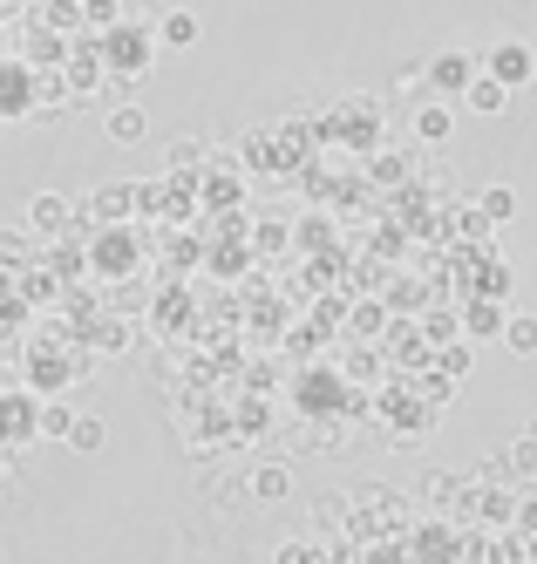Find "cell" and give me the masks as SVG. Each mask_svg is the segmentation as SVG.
<instances>
[{"label":"cell","instance_id":"6da1fadb","mask_svg":"<svg viewBox=\"0 0 537 564\" xmlns=\"http://www.w3.org/2000/svg\"><path fill=\"white\" fill-rule=\"evenodd\" d=\"M96 55H103V68H109V83H143L150 75V62H157V34L143 28V21H116L109 34H96Z\"/></svg>","mask_w":537,"mask_h":564},{"label":"cell","instance_id":"7a4b0ae2","mask_svg":"<svg viewBox=\"0 0 537 564\" xmlns=\"http://www.w3.org/2000/svg\"><path fill=\"white\" fill-rule=\"evenodd\" d=\"M483 75H497V83L517 96V89H530L537 83V55H530V42H490V55H483Z\"/></svg>","mask_w":537,"mask_h":564},{"label":"cell","instance_id":"3957f363","mask_svg":"<svg viewBox=\"0 0 537 564\" xmlns=\"http://www.w3.org/2000/svg\"><path fill=\"white\" fill-rule=\"evenodd\" d=\"M68 225H75V205H68L62 191H34V197H28V231H34V238H55V246H62Z\"/></svg>","mask_w":537,"mask_h":564},{"label":"cell","instance_id":"277c9868","mask_svg":"<svg viewBox=\"0 0 537 564\" xmlns=\"http://www.w3.org/2000/svg\"><path fill=\"white\" fill-rule=\"evenodd\" d=\"M14 116H34V68L0 55V123H14Z\"/></svg>","mask_w":537,"mask_h":564},{"label":"cell","instance_id":"5b68a950","mask_svg":"<svg viewBox=\"0 0 537 564\" xmlns=\"http://www.w3.org/2000/svg\"><path fill=\"white\" fill-rule=\"evenodd\" d=\"M89 265H96V272H130V265H137V238L122 231V225H116V231H96Z\"/></svg>","mask_w":537,"mask_h":564},{"label":"cell","instance_id":"8992f818","mask_svg":"<svg viewBox=\"0 0 537 564\" xmlns=\"http://www.w3.org/2000/svg\"><path fill=\"white\" fill-rule=\"evenodd\" d=\"M103 137H109L116 150H130V143H143V137H150V116H143L137 102H116V109L103 116Z\"/></svg>","mask_w":537,"mask_h":564},{"label":"cell","instance_id":"52a82bcc","mask_svg":"<svg viewBox=\"0 0 537 564\" xmlns=\"http://www.w3.org/2000/svg\"><path fill=\"white\" fill-rule=\"evenodd\" d=\"M197 34H204V21L191 14V8H171V14H157V48H197Z\"/></svg>","mask_w":537,"mask_h":564},{"label":"cell","instance_id":"ba28073f","mask_svg":"<svg viewBox=\"0 0 537 564\" xmlns=\"http://www.w3.org/2000/svg\"><path fill=\"white\" fill-rule=\"evenodd\" d=\"M457 137V109H449L442 96H422V109H416V143H449Z\"/></svg>","mask_w":537,"mask_h":564},{"label":"cell","instance_id":"9c48e42d","mask_svg":"<svg viewBox=\"0 0 537 564\" xmlns=\"http://www.w3.org/2000/svg\"><path fill=\"white\" fill-rule=\"evenodd\" d=\"M463 109H470V116H504V109H511V89L497 83V75L476 68V83L463 89Z\"/></svg>","mask_w":537,"mask_h":564},{"label":"cell","instance_id":"30bf717a","mask_svg":"<svg viewBox=\"0 0 537 564\" xmlns=\"http://www.w3.org/2000/svg\"><path fill=\"white\" fill-rule=\"evenodd\" d=\"M470 83H476L470 55H457V48H449V55H436V62H429V89H457V96H463Z\"/></svg>","mask_w":537,"mask_h":564},{"label":"cell","instance_id":"8fae6325","mask_svg":"<svg viewBox=\"0 0 537 564\" xmlns=\"http://www.w3.org/2000/svg\"><path fill=\"white\" fill-rule=\"evenodd\" d=\"M504 319H511V313H504L497 300H470V306H463V334H470V340H490V334H504Z\"/></svg>","mask_w":537,"mask_h":564},{"label":"cell","instance_id":"7c38bea8","mask_svg":"<svg viewBox=\"0 0 537 564\" xmlns=\"http://www.w3.org/2000/svg\"><path fill=\"white\" fill-rule=\"evenodd\" d=\"M253 497L259 503H286V497H293V469H286V463H259L253 469Z\"/></svg>","mask_w":537,"mask_h":564},{"label":"cell","instance_id":"4fadbf2b","mask_svg":"<svg viewBox=\"0 0 537 564\" xmlns=\"http://www.w3.org/2000/svg\"><path fill=\"white\" fill-rule=\"evenodd\" d=\"M68 429H75V409H68V401H41V409H34V435H41V442H68Z\"/></svg>","mask_w":537,"mask_h":564},{"label":"cell","instance_id":"5bb4252c","mask_svg":"<svg viewBox=\"0 0 537 564\" xmlns=\"http://www.w3.org/2000/svg\"><path fill=\"white\" fill-rule=\"evenodd\" d=\"M197 171H212V150H204L197 137H178L171 143V177H197Z\"/></svg>","mask_w":537,"mask_h":564},{"label":"cell","instance_id":"9a60e30c","mask_svg":"<svg viewBox=\"0 0 537 564\" xmlns=\"http://www.w3.org/2000/svg\"><path fill=\"white\" fill-rule=\"evenodd\" d=\"M103 442H109V422L103 415H75V429H68V449L75 456H96Z\"/></svg>","mask_w":537,"mask_h":564},{"label":"cell","instance_id":"2e32d148","mask_svg":"<svg viewBox=\"0 0 537 564\" xmlns=\"http://www.w3.org/2000/svg\"><path fill=\"white\" fill-rule=\"evenodd\" d=\"M476 212H483L490 225H511V218H517V191H511V184H490V191L476 197Z\"/></svg>","mask_w":537,"mask_h":564},{"label":"cell","instance_id":"e0dca14e","mask_svg":"<svg viewBox=\"0 0 537 564\" xmlns=\"http://www.w3.org/2000/svg\"><path fill=\"white\" fill-rule=\"evenodd\" d=\"M504 347L511 354H537V313H511L504 319Z\"/></svg>","mask_w":537,"mask_h":564},{"label":"cell","instance_id":"ac0fdd59","mask_svg":"<svg viewBox=\"0 0 537 564\" xmlns=\"http://www.w3.org/2000/svg\"><path fill=\"white\" fill-rule=\"evenodd\" d=\"M28 259H34V231L8 225V231H0V265H28Z\"/></svg>","mask_w":537,"mask_h":564},{"label":"cell","instance_id":"d6986e66","mask_svg":"<svg viewBox=\"0 0 537 564\" xmlns=\"http://www.w3.org/2000/svg\"><path fill=\"white\" fill-rule=\"evenodd\" d=\"M75 8H82V21H89L96 34H109L122 21V0H75Z\"/></svg>","mask_w":537,"mask_h":564},{"label":"cell","instance_id":"ffe728a7","mask_svg":"<svg viewBox=\"0 0 537 564\" xmlns=\"http://www.w3.org/2000/svg\"><path fill=\"white\" fill-rule=\"evenodd\" d=\"M34 388H55L62 381V368H55V354H34V375H28Z\"/></svg>","mask_w":537,"mask_h":564}]
</instances>
